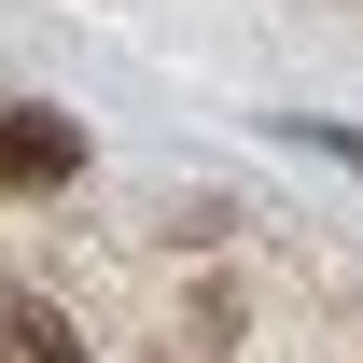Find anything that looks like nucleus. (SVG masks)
Returning <instances> with one entry per match:
<instances>
[{"mask_svg":"<svg viewBox=\"0 0 363 363\" xmlns=\"http://www.w3.org/2000/svg\"><path fill=\"white\" fill-rule=\"evenodd\" d=\"M70 112H0V196H43V182H70Z\"/></svg>","mask_w":363,"mask_h":363,"instance_id":"f257e3e1","label":"nucleus"},{"mask_svg":"<svg viewBox=\"0 0 363 363\" xmlns=\"http://www.w3.org/2000/svg\"><path fill=\"white\" fill-rule=\"evenodd\" d=\"M0 363H84L70 308H43V294H0Z\"/></svg>","mask_w":363,"mask_h":363,"instance_id":"f03ea898","label":"nucleus"}]
</instances>
